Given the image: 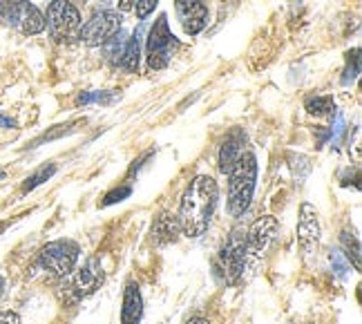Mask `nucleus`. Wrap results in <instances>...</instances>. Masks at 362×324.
<instances>
[{"label":"nucleus","mask_w":362,"mask_h":324,"mask_svg":"<svg viewBox=\"0 0 362 324\" xmlns=\"http://www.w3.org/2000/svg\"><path fill=\"white\" fill-rule=\"evenodd\" d=\"M217 197H219V188L213 177L208 175L194 177L179 204L177 221L181 233L192 239L204 235L217 208Z\"/></svg>","instance_id":"f257e3e1"},{"label":"nucleus","mask_w":362,"mask_h":324,"mask_svg":"<svg viewBox=\"0 0 362 324\" xmlns=\"http://www.w3.org/2000/svg\"><path fill=\"white\" fill-rule=\"evenodd\" d=\"M257 181V159L253 152H244L228 173V213L242 217L255 192Z\"/></svg>","instance_id":"f03ea898"},{"label":"nucleus","mask_w":362,"mask_h":324,"mask_svg":"<svg viewBox=\"0 0 362 324\" xmlns=\"http://www.w3.org/2000/svg\"><path fill=\"white\" fill-rule=\"evenodd\" d=\"M0 23L25 36H36L45 30V16L30 0H0Z\"/></svg>","instance_id":"7ed1b4c3"},{"label":"nucleus","mask_w":362,"mask_h":324,"mask_svg":"<svg viewBox=\"0 0 362 324\" xmlns=\"http://www.w3.org/2000/svg\"><path fill=\"white\" fill-rule=\"evenodd\" d=\"M78 253H81V248L76 242H72V239H57V242H49L40 248L38 264H40V269H45L52 275L67 277L76 269Z\"/></svg>","instance_id":"20e7f679"},{"label":"nucleus","mask_w":362,"mask_h":324,"mask_svg":"<svg viewBox=\"0 0 362 324\" xmlns=\"http://www.w3.org/2000/svg\"><path fill=\"white\" fill-rule=\"evenodd\" d=\"M250 269L246 248H244V233H233L226 246L219 250L215 260V275L221 277L228 284H235L244 277V273Z\"/></svg>","instance_id":"39448f33"},{"label":"nucleus","mask_w":362,"mask_h":324,"mask_svg":"<svg viewBox=\"0 0 362 324\" xmlns=\"http://www.w3.org/2000/svg\"><path fill=\"white\" fill-rule=\"evenodd\" d=\"M45 27H49V34L59 43H69L78 38L81 32V13L69 0H52L47 7Z\"/></svg>","instance_id":"423d86ee"},{"label":"nucleus","mask_w":362,"mask_h":324,"mask_svg":"<svg viewBox=\"0 0 362 324\" xmlns=\"http://www.w3.org/2000/svg\"><path fill=\"white\" fill-rule=\"evenodd\" d=\"M177 47V40L168 27V18L159 16L155 27L148 34V67L150 69H163L173 59V50Z\"/></svg>","instance_id":"0eeeda50"},{"label":"nucleus","mask_w":362,"mask_h":324,"mask_svg":"<svg viewBox=\"0 0 362 324\" xmlns=\"http://www.w3.org/2000/svg\"><path fill=\"white\" fill-rule=\"evenodd\" d=\"M121 32V16L119 11L115 9H101L92 13V18L81 25V32L78 38L83 40L86 45H103L107 43L110 38L115 34Z\"/></svg>","instance_id":"6e6552de"},{"label":"nucleus","mask_w":362,"mask_h":324,"mask_svg":"<svg viewBox=\"0 0 362 324\" xmlns=\"http://www.w3.org/2000/svg\"><path fill=\"white\" fill-rule=\"evenodd\" d=\"M275 233H277V219L273 215L259 217L248 226V231L244 233V248H246V258H248L250 269L257 266L259 258L264 255V250L269 248Z\"/></svg>","instance_id":"1a4fd4ad"},{"label":"nucleus","mask_w":362,"mask_h":324,"mask_svg":"<svg viewBox=\"0 0 362 324\" xmlns=\"http://www.w3.org/2000/svg\"><path fill=\"white\" fill-rule=\"evenodd\" d=\"M72 275V273H69ZM103 282V269H101V262L92 258L88 260V264L78 269L72 277H69V284H67V293L72 295V300H83L88 298L90 293H94L99 289V284Z\"/></svg>","instance_id":"9d476101"},{"label":"nucleus","mask_w":362,"mask_h":324,"mask_svg":"<svg viewBox=\"0 0 362 324\" xmlns=\"http://www.w3.org/2000/svg\"><path fill=\"white\" fill-rule=\"evenodd\" d=\"M177 18L184 27V32L194 36L208 25V7L202 0H175Z\"/></svg>","instance_id":"9b49d317"},{"label":"nucleus","mask_w":362,"mask_h":324,"mask_svg":"<svg viewBox=\"0 0 362 324\" xmlns=\"http://www.w3.org/2000/svg\"><path fill=\"white\" fill-rule=\"evenodd\" d=\"M298 239L300 246L309 253L317 246L320 242V224H317V213L311 204H302L300 208V221H298Z\"/></svg>","instance_id":"f8f14e48"},{"label":"nucleus","mask_w":362,"mask_h":324,"mask_svg":"<svg viewBox=\"0 0 362 324\" xmlns=\"http://www.w3.org/2000/svg\"><path fill=\"white\" fill-rule=\"evenodd\" d=\"M244 144H246V137H244L242 130H233V132L226 137V141H224V144H221V148H219V157H217V161H219V170H221V173H230V168H233L235 163H238V159L246 152Z\"/></svg>","instance_id":"ddd939ff"},{"label":"nucleus","mask_w":362,"mask_h":324,"mask_svg":"<svg viewBox=\"0 0 362 324\" xmlns=\"http://www.w3.org/2000/svg\"><path fill=\"white\" fill-rule=\"evenodd\" d=\"M141 316H144L141 293H139V287L134 284V282H130V284L125 287V293H123L121 324H141Z\"/></svg>","instance_id":"4468645a"},{"label":"nucleus","mask_w":362,"mask_h":324,"mask_svg":"<svg viewBox=\"0 0 362 324\" xmlns=\"http://www.w3.org/2000/svg\"><path fill=\"white\" fill-rule=\"evenodd\" d=\"M179 231L181 228L177 219H173L170 215H161L157 217L155 226H152V239H155V244H168V242H175Z\"/></svg>","instance_id":"2eb2a0df"},{"label":"nucleus","mask_w":362,"mask_h":324,"mask_svg":"<svg viewBox=\"0 0 362 324\" xmlns=\"http://www.w3.org/2000/svg\"><path fill=\"white\" fill-rule=\"evenodd\" d=\"M139 63H141V32H134L132 38L125 43L123 54H121V65L128 72H136Z\"/></svg>","instance_id":"dca6fc26"},{"label":"nucleus","mask_w":362,"mask_h":324,"mask_svg":"<svg viewBox=\"0 0 362 324\" xmlns=\"http://www.w3.org/2000/svg\"><path fill=\"white\" fill-rule=\"evenodd\" d=\"M306 110L313 117H327L333 110V98L331 96H311L306 98Z\"/></svg>","instance_id":"f3484780"},{"label":"nucleus","mask_w":362,"mask_h":324,"mask_svg":"<svg viewBox=\"0 0 362 324\" xmlns=\"http://www.w3.org/2000/svg\"><path fill=\"white\" fill-rule=\"evenodd\" d=\"M57 173V163H49V166H43L40 170H36L32 177H27V181L23 184V192H30V190H34L36 186H40V184H45V181Z\"/></svg>","instance_id":"a211bd4d"},{"label":"nucleus","mask_w":362,"mask_h":324,"mask_svg":"<svg viewBox=\"0 0 362 324\" xmlns=\"http://www.w3.org/2000/svg\"><path fill=\"white\" fill-rule=\"evenodd\" d=\"M157 3L159 0H134V7H132V11L136 13V18H148L152 11H155V7H157Z\"/></svg>","instance_id":"6ab92c4d"},{"label":"nucleus","mask_w":362,"mask_h":324,"mask_svg":"<svg viewBox=\"0 0 362 324\" xmlns=\"http://www.w3.org/2000/svg\"><path fill=\"white\" fill-rule=\"evenodd\" d=\"M0 324H21V318L11 311H5V313H0Z\"/></svg>","instance_id":"aec40b11"},{"label":"nucleus","mask_w":362,"mask_h":324,"mask_svg":"<svg viewBox=\"0 0 362 324\" xmlns=\"http://www.w3.org/2000/svg\"><path fill=\"white\" fill-rule=\"evenodd\" d=\"M130 195V188H123L119 192H112V195H107V199L105 204H115V202H121V197H128Z\"/></svg>","instance_id":"412c9836"},{"label":"nucleus","mask_w":362,"mask_h":324,"mask_svg":"<svg viewBox=\"0 0 362 324\" xmlns=\"http://www.w3.org/2000/svg\"><path fill=\"white\" fill-rule=\"evenodd\" d=\"M132 7H134V0H119L121 11H132Z\"/></svg>","instance_id":"4be33fe9"},{"label":"nucleus","mask_w":362,"mask_h":324,"mask_svg":"<svg viewBox=\"0 0 362 324\" xmlns=\"http://www.w3.org/2000/svg\"><path fill=\"white\" fill-rule=\"evenodd\" d=\"M188 324H211V322H208V320H204V318H192Z\"/></svg>","instance_id":"5701e85b"},{"label":"nucleus","mask_w":362,"mask_h":324,"mask_svg":"<svg viewBox=\"0 0 362 324\" xmlns=\"http://www.w3.org/2000/svg\"><path fill=\"white\" fill-rule=\"evenodd\" d=\"M3 291H5V279L0 277V298H3Z\"/></svg>","instance_id":"b1692460"},{"label":"nucleus","mask_w":362,"mask_h":324,"mask_svg":"<svg viewBox=\"0 0 362 324\" xmlns=\"http://www.w3.org/2000/svg\"><path fill=\"white\" fill-rule=\"evenodd\" d=\"M5 228H7V224H0V233H3Z\"/></svg>","instance_id":"393cba45"}]
</instances>
